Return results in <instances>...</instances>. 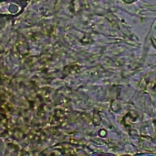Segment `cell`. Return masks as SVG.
Returning a JSON list of instances; mask_svg holds the SVG:
<instances>
[{"label":"cell","mask_w":156,"mask_h":156,"mask_svg":"<svg viewBox=\"0 0 156 156\" xmlns=\"http://www.w3.org/2000/svg\"><path fill=\"white\" fill-rule=\"evenodd\" d=\"M125 1H126V2H132V1H133V0H125Z\"/></svg>","instance_id":"obj_1"}]
</instances>
